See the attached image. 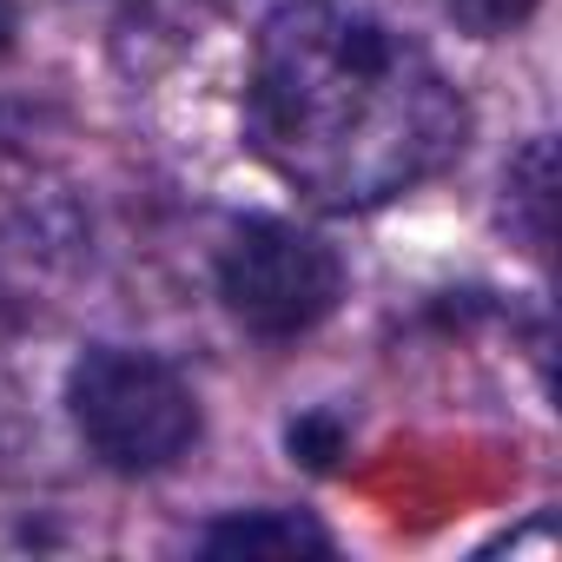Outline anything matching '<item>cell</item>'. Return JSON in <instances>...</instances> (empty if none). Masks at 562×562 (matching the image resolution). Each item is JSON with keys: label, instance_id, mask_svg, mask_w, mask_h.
Segmentation results:
<instances>
[{"label": "cell", "instance_id": "cell-1", "mask_svg": "<svg viewBox=\"0 0 562 562\" xmlns=\"http://www.w3.org/2000/svg\"><path fill=\"white\" fill-rule=\"evenodd\" d=\"M463 93L378 0H285L251 41L245 139L331 212H371L437 179L463 146Z\"/></svg>", "mask_w": 562, "mask_h": 562}, {"label": "cell", "instance_id": "cell-2", "mask_svg": "<svg viewBox=\"0 0 562 562\" xmlns=\"http://www.w3.org/2000/svg\"><path fill=\"white\" fill-rule=\"evenodd\" d=\"M67 404H74L87 450L120 476L172 470L199 437V404H192L186 378L153 351H126V345L87 351L74 364Z\"/></svg>", "mask_w": 562, "mask_h": 562}, {"label": "cell", "instance_id": "cell-3", "mask_svg": "<svg viewBox=\"0 0 562 562\" xmlns=\"http://www.w3.org/2000/svg\"><path fill=\"white\" fill-rule=\"evenodd\" d=\"M338 292V251L285 218H245L218 251V299L258 338H305L312 325L331 318Z\"/></svg>", "mask_w": 562, "mask_h": 562}, {"label": "cell", "instance_id": "cell-4", "mask_svg": "<svg viewBox=\"0 0 562 562\" xmlns=\"http://www.w3.org/2000/svg\"><path fill=\"white\" fill-rule=\"evenodd\" d=\"M199 549L205 555H325L331 542H325V529H312L292 509H245V516L212 522Z\"/></svg>", "mask_w": 562, "mask_h": 562}, {"label": "cell", "instance_id": "cell-5", "mask_svg": "<svg viewBox=\"0 0 562 562\" xmlns=\"http://www.w3.org/2000/svg\"><path fill=\"white\" fill-rule=\"evenodd\" d=\"M443 8H450V21H457L463 34L503 41V34H516V27L536 14V0H443Z\"/></svg>", "mask_w": 562, "mask_h": 562}, {"label": "cell", "instance_id": "cell-6", "mask_svg": "<svg viewBox=\"0 0 562 562\" xmlns=\"http://www.w3.org/2000/svg\"><path fill=\"white\" fill-rule=\"evenodd\" d=\"M509 192L529 205V245H542L549 238V146L536 139L529 153H522V166L509 172Z\"/></svg>", "mask_w": 562, "mask_h": 562}, {"label": "cell", "instance_id": "cell-7", "mask_svg": "<svg viewBox=\"0 0 562 562\" xmlns=\"http://www.w3.org/2000/svg\"><path fill=\"white\" fill-rule=\"evenodd\" d=\"M8 41H14V14H8V0H0V54H8Z\"/></svg>", "mask_w": 562, "mask_h": 562}]
</instances>
